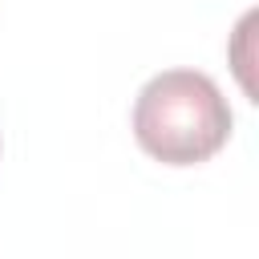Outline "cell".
Wrapping results in <instances>:
<instances>
[{"label":"cell","instance_id":"6da1fadb","mask_svg":"<svg viewBox=\"0 0 259 259\" xmlns=\"http://www.w3.org/2000/svg\"><path fill=\"white\" fill-rule=\"evenodd\" d=\"M231 105L198 69L154 73L134 101V138L162 166L210 162L231 138Z\"/></svg>","mask_w":259,"mask_h":259}]
</instances>
